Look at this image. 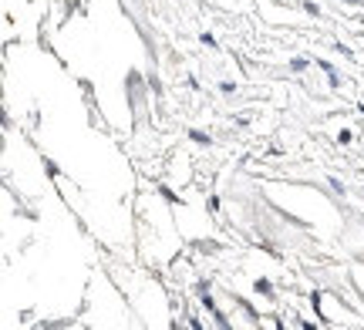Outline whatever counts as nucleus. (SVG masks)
Instances as JSON below:
<instances>
[{
	"instance_id": "obj_2",
	"label": "nucleus",
	"mask_w": 364,
	"mask_h": 330,
	"mask_svg": "<svg viewBox=\"0 0 364 330\" xmlns=\"http://www.w3.org/2000/svg\"><path fill=\"white\" fill-rule=\"evenodd\" d=\"M351 4H361V0H351Z\"/></svg>"
},
{
	"instance_id": "obj_1",
	"label": "nucleus",
	"mask_w": 364,
	"mask_h": 330,
	"mask_svg": "<svg viewBox=\"0 0 364 330\" xmlns=\"http://www.w3.org/2000/svg\"><path fill=\"white\" fill-rule=\"evenodd\" d=\"M257 290H260V293H273L270 290V280H257Z\"/></svg>"
}]
</instances>
